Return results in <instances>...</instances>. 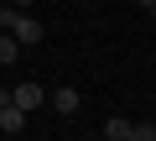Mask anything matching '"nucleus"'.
<instances>
[{"label": "nucleus", "mask_w": 156, "mask_h": 141, "mask_svg": "<svg viewBox=\"0 0 156 141\" xmlns=\"http://www.w3.org/2000/svg\"><path fill=\"white\" fill-rule=\"evenodd\" d=\"M151 16H156V11H151Z\"/></svg>", "instance_id": "nucleus-9"}, {"label": "nucleus", "mask_w": 156, "mask_h": 141, "mask_svg": "<svg viewBox=\"0 0 156 141\" xmlns=\"http://www.w3.org/2000/svg\"><path fill=\"white\" fill-rule=\"evenodd\" d=\"M78 105H83V94H78L73 84H62V89H52V110H57V115H73Z\"/></svg>", "instance_id": "nucleus-3"}, {"label": "nucleus", "mask_w": 156, "mask_h": 141, "mask_svg": "<svg viewBox=\"0 0 156 141\" xmlns=\"http://www.w3.org/2000/svg\"><path fill=\"white\" fill-rule=\"evenodd\" d=\"M0 32H11L21 47H37L42 42V21L26 16V11H11V6H0Z\"/></svg>", "instance_id": "nucleus-1"}, {"label": "nucleus", "mask_w": 156, "mask_h": 141, "mask_svg": "<svg viewBox=\"0 0 156 141\" xmlns=\"http://www.w3.org/2000/svg\"><path fill=\"white\" fill-rule=\"evenodd\" d=\"M104 141H130V120L125 115H109L104 120Z\"/></svg>", "instance_id": "nucleus-5"}, {"label": "nucleus", "mask_w": 156, "mask_h": 141, "mask_svg": "<svg viewBox=\"0 0 156 141\" xmlns=\"http://www.w3.org/2000/svg\"><path fill=\"white\" fill-rule=\"evenodd\" d=\"M130 141H156V125H146V120H140V125H130Z\"/></svg>", "instance_id": "nucleus-7"}, {"label": "nucleus", "mask_w": 156, "mask_h": 141, "mask_svg": "<svg viewBox=\"0 0 156 141\" xmlns=\"http://www.w3.org/2000/svg\"><path fill=\"white\" fill-rule=\"evenodd\" d=\"M5 6H11V11H31L37 0H5Z\"/></svg>", "instance_id": "nucleus-8"}, {"label": "nucleus", "mask_w": 156, "mask_h": 141, "mask_svg": "<svg viewBox=\"0 0 156 141\" xmlns=\"http://www.w3.org/2000/svg\"><path fill=\"white\" fill-rule=\"evenodd\" d=\"M0 131H5V136H16V131H26V110H16V105L5 99V105H0Z\"/></svg>", "instance_id": "nucleus-4"}, {"label": "nucleus", "mask_w": 156, "mask_h": 141, "mask_svg": "<svg viewBox=\"0 0 156 141\" xmlns=\"http://www.w3.org/2000/svg\"><path fill=\"white\" fill-rule=\"evenodd\" d=\"M21 58V42L11 37V32H0V68H5V63H16Z\"/></svg>", "instance_id": "nucleus-6"}, {"label": "nucleus", "mask_w": 156, "mask_h": 141, "mask_svg": "<svg viewBox=\"0 0 156 141\" xmlns=\"http://www.w3.org/2000/svg\"><path fill=\"white\" fill-rule=\"evenodd\" d=\"M11 105L31 115L37 105H47V94H42V84H31V79H26V84H16V89H11Z\"/></svg>", "instance_id": "nucleus-2"}]
</instances>
